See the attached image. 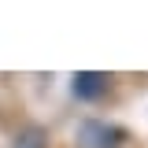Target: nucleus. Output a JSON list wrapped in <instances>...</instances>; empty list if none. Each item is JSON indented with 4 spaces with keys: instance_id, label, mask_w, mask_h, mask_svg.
Segmentation results:
<instances>
[{
    "instance_id": "f257e3e1",
    "label": "nucleus",
    "mask_w": 148,
    "mask_h": 148,
    "mask_svg": "<svg viewBox=\"0 0 148 148\" xmlns=\"http://www.w3.org/2000/svg\"><path fill=\"white\" fill-rule=\"evenodd\" d=\"M78 141H82L85 148H119L122 141H126V130L111 126V122H82Z\"/></svg>"
},
{
    "instance_id": "f03ea898",
    "label": "nucleus",
    "mask_w": 148,
    "mask_h": 148,
    "mask_svg": "<svg viewBox=\"0 0 148 148\" xmlns=\"http://www.w3.org/2000/svg\"><path fill=\"white\" fill-rule=\"evenodd\" d=\"M108 74H100V71H78L71 78V89L78 100H96V96H104L108 92Z\"/></svg>"
},
{
    "instance_id": "7ed1b4c3",
    "label": "nucleus",
    "mask_w": 148,
    "mask_h": 148,
    "mask_svg": "<svg viewBox=\"0 0 148 148\" xmlns=\"http://www.w3.org/2000/svg\"><path fill=\"white\" fill-rule=\"evenodd\" d=\"M15 148H45V130H41V126L22 130V133L15 137Z\"/></svg>"
}]
</instances>
